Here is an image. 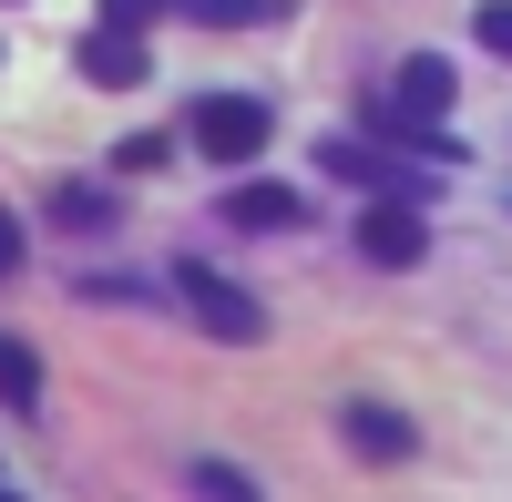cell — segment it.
I'll use <instances>...</instances> for the list:
<instances>
[{
	"label": "cell",
	"mask_w": 512,
	"mask_h": 502,
	"mask_svg": "<svg viewBox=\"0 0 512 502\" xmlns=\"http://www.w3.org/2000/svg\"><path fill=\"white\" fill-rule=\"evenodd\" d=\"M318 175H338V185H359V195H410V205L431 195V164H420V154L400 164V154L379 144V134H359V144H349V134H328V144H318Z\"/></svg>",
	"instance_id": "obj_1"
},
{
	"label": "cell",
	"mask_w": 512,
	"mask_h": 502,
	"mask_svg": "<svg viewBox=\"0 0 512 502\" xmlns=\"http://www.w3.org/2000/svg\"><path fill=\"white\" fill-rule=\"evenodd\" d=\"M185 134H195L205 164H246L256 144L277 134V123H267V103H256V93H205V103L185 113Z\"/></svg>",
	"instance_id": "obj_2"
},
{
	"label": "cell",
	"mask_w": 512,
	"mask_h": 502,
	"mask_svg": "<svg viewBox=\"0 0 512 502\" xmlns=\"http://www.w3.org/2000/svg\"><path fill=\"white\" fill-rule=\"evenodd\" d=\"M103 21L113 31H144V21H164V0H103Z\"/></svg>",
	"instance_id": "obj_13"
},
{
	"label": "cell",
	"mask_w": 512,
	"mask_h": 502,
	"mask_svg": "<svg viewBox=\"0 0 512 502\" xmlns=\"http://www.w3.org/2000/svg\"><path fill=\"white\" fill-rule=\"evenodd\" d=\"M338 431H349V451H369V462H410V451H420V431L400 421V410H379V400H349Z\"/></svg>",
	"instance_id": "obj_6"
},
{
	"label": "cell",
	"mask_w": 512,
	"mask_h": 502,
	"mask_svg": "<svg viewBox=\"0 0 512 502\" xmlns=\"http://www.w3.org/2000/svg\"><path fill=\"white\" fill-rule=\"evenodd\" d=\"M175 298H185V308H195L205 328H216V339H236V349H256V339H267V308H256V298H246L236 277H216V267H195V257L175 267Z\"/></svg>",
	"instance_id": "obj_3"
},
{
	"label": "cell",
	"mask_w": 512,
	"mask_h": 502,
	"mask_svg": "<svg viewBox=\"0 0 512 502\" xmlns=\"http://www.w3.org/2000/svg\"><path fill=\"white\" fill-rule=\"evenodd\" d=\"M52 226H103V195H93V185H62V195H52Z\"/></svg>",
	"instance_id": "obj_11"
},
{
	"label": "cell",
	"mask_w": 512,
	"mask_h": 502,
	"mask_svg": "<svg viewBox=\"0 0 512 502\" xmlns=\"http://www.w3.org/2000/svg\"><path fill=\"white\" fill-rule=\"evenodd\" d=\"M11 267H21V226L0 216V277H11Z\"/></svg>",
	"instance_id": "obj_14"
},
{
	"label": "cell",
	"mask_w": 512,
	"mask_h": 502,
	"mask_svg": "<svg viewBox=\"0 0 512 502\" xmlns=\"http://www.w3.org/2000/svg\"><path fill=\"white\" fill-rule=\"evenodd\" d=\"M359 257L369 267H420V257H431V226H420L410 195H379L369 216H359Z\"/></svg>",
	"instance_id": "obj_4"
},
{
	"label": "cell",
	"mask_w": 512,
	"mask_h": 502,
	"mask_svg": "<svg viewBox=\"0 0 512 502\" xmlns=\"http://www.w3.org/2000/svg\"><path fill=\"white\" fill-rule=\"evenodd\" d=\"M175 11H185L195 31H277L287 0H175Z\"/></svg>",
	"instance_id": "obj_8"
},
{
	"label": "cell",
	"mask_w": 512,
	"mask_h": 502,
	"mask_svg": "<svg viewBox=\"0 0 512 502\" xmlns=\"http://www.w3.org/2000/svg\"><path fill=\"white\" fill-rule=\"evenodd\" d=\"M472 31H482V52H502V62H512V0H482Z\"/></svg>",
	"instance_id": "obj_12"
},
{
	"label": "cell",
	"mask_w": 512,
	"mask_h": 502,
	"mask_svg": "<svg viewBox=\"0 0 512 502\" xmlns=\"http://www.w3.org/2000/svg\"><path fill=\"white\" fill-rule=\"evenodd\" d=\"M185 482L216 492V502H246V472H236V462H185Z\"/></svg>",
	"instance_id": "obj_10"
},
{
	"label": "cell",
	"mask_w": 512,
	"mask_h": 502,
	"mask_svg": "<svg viewBox=\"0 0 512 502\" xmlns=\"http://www.w3.org/2000/svg\"><path fill=\"white\" fill-rule=\"evenodd\" d=\"M154 62H144V31H113V21H93V41H82V82H103V93H134Z\"/></svg>",
	"instance_id": "obj_5"
},
{
	"label": "cell",
	"mask_w": 512,
	"mask_h": 502,
	"mask_svg": "<svg viewBox=\"0 0 512 502\" xmlns=\"http://www.w3.org/2000/svg\"><path fill=\"white\" fill-rule=\"evenodd\" d=\"M308 205H297V185H236L226 195V226H246V236H287Z\"/></svg>",
	"instance_id": "obj_7"
},
{
	"label": "cell",
	"mask_w": 512,
	"mask_h": 502,
	"mask_svg": "<svg viewBox=\"0 0 512 502\" xmlns=\"http://www.w3.org/2000/svg\"><path fill=\"white\" fill-rule=\"evenodd\" d=\"M0 400H11V410H31V400H41V359H31L21 339H0Z\"/></svg>",
	"instance_id": "obj_9"
}]
</instances>
